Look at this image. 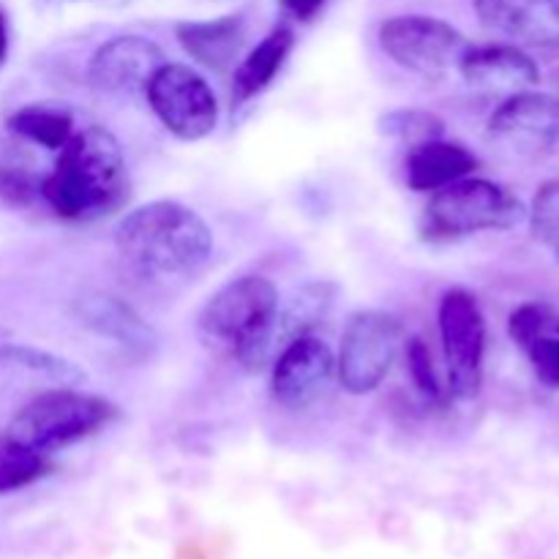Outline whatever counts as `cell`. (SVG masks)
<instances>
[{
    "label": "cell",
    "instance_id": "cell-14",
    "mask_svg": "<svg viewBox=\"0 0 559 559\" xmlns=\"http://www.w3.org/2000/svg\"><path fill=\"white\" fill-rule=\"evenodd\" d=\"M459 74L478 91L506 93V96L533 91L540 82L535 60L516 44H486V47L473 44L459 66Z\"/></svg>",
    "mask_w": 559,
    "mask_h": 559
},
{
    "label": "cell",
    "instance_id": "cell-30",
    "mask_svg": "<svg viewBox=\"0 0 559 559\" xmlns=\"http://www.w3.org/2000/svg\"><path fill=\"white\" fill-rule=\"evenodd\" d=\"M9 58V16L0 9V66Z\"/></svg>",
    "mask_w": 559,
    "mask_h": 559
},
{
    "label": "cell",
    "instance_id": "cell-7",
    "mask_svg": "<svg viewBox=\"0 0 559 559\" xmlns=\"http://www.w3.org/2000/svg\"><path fill=\"white\" fill-rule=\"evenodd\" d=\"M402 349V322L388 311H358L349 317L336 360L338 382L353 396L377 391Z\"/></svg>",
    "mask_w": 559,
    "mask_h": 559
},
{
    "label": "cell",
    "instance_id": "cell-21",
    "mask_svg": "<svg viewBox=\"0 0 559 559\" xmlns=\"http://www.w3.org/2000/svg\"><path fill=\"white\" fill-rule=\"evenodd\" d=\"M9 129L22 140L41 145L47 151H60L74 134V118L66 107L55 104H27L9 118Z\"/></svg>",
    "mask_w": 559,
    "mask_h": 559
},
{
    "label": "cell",
    "instance_id": "cell-31",
    "mask_svg": "<svg viewBox=\"0 0 559 559\" xmlns=\"http://www.w3.org/2000/svg\"><path fill=\"white\" fill-rule=\"evenodd\" d=\"M557 333H559V325H557Z\"/></svg>",
    "mask_w": 559,
    "mask_h": 559
},
{
    "label": "cell",
    "instance_id": "cell-11",
    "mask_svg": "<svg viewBox=\"0 0 559 559\" xmlns=\"http://www.w3.org/2000/svg\"><path fill=\"white\" fill-rule=\"evenodd\" d=\"M333 377H336L333 349L320 338L300 336L284 344L282 355L273 364V399L287 409H306L325 396Z\"/></svg>",
    "mask_w": 559,
    "mask_h": 559
},
{
    "label": "cell",
    "instance_id": "cell-26",
    "mask_svg": "<svg viewBox=\"0 0 559 559\" xmlns=\"http://www.w3.org/2000/svg\"><path fill=\"white\" fill-rule=\"evenodd\" d=\"M407 366L415 388H418L429 402H440L442 388L440 380H437L435 360H431V353L424 344V338H409L407 342Z\"/></svg>",
    "mask_w": 559,
    "mask_h": 559
},
{
    "label": "cell",
    "instance_id": "cell-10",
    "mask_svg": "<svg viewBox=\"0 0 559 559\" xmlns=\"http://www.w3.org/2000/svg\"><path fill=\"white\" fill-rule=\"evenodd\" d=\"M489 134L527 156H559V96L522 91L491 112Z\"/></svg>",
    "mask_w": 559,
    "mask_h": 559
},
{
    "label": "cell",
    "instance_id": "cell-2",
    "mask_svg": "<svg viewBox=\"0 0 559 559\" xmlns=\"http://www.w3.org/2000/svg\"><path fill=\"white\" fill-rule=\"evenodd\" d=\"M118 254L145 276L175 278L197 273L213 251L205 218L175 200H156L131 211L115 229Z\"/></svg>",
    "mask_w": 559,
    "mask_h": 559
},
{
    "label": "cell",
    "instance_id": "cell-18",
    "mask_svg": "<svg viewBox=\"0 0 559 559\" xmlns=\"http://www.w3.org/2000/svg\"><path fill=\"white\" fill-rule=\"evenodd\" d=\"M295 47V31L287 25H278L235 66L233 76V104L240 107V104L251 102L254 96H260L276 74L282 71L284 60L289 58Z\"/></svg>",
    "mask_w": 559,
    "mask_h": 559
},
{
    "label": "cell",
    "instance_id": "cell-32",
    "mask_svg": "<svg viewBox=\"0 0 559 559\" xmlns=\"http://www.w3.org/2000/svg\"><path fill=\"white\" fill-rule=\"evenodd\" d=\"M557 82H559V76H557Z\"/></svg>",
    "mask_w": 559,
    "mask_h": 559
},
{
    "label": "cell",
    "instance_id": "cell-17",
    "mask_svg": "<svg viewBox=\"0 0 559 559\" xmlns=\"http://www.w3.org/2000/svg\"><path fill=\"white\" fill-rule=\"evenodd\" d=\"M478 169V158L459 142L431 140L413 147L407 158V183L413 191H437L467 178Z\"/></svg>",
    "mask_w": 559,
    "mask_h": 559
},
{
    "label": "cell",
    "instance_id": "cell-20",
    "mask_svg": "<svg viewBox=\"0 0 559 559\" xmlns=\"http://www.w3.org/2000/svg\"><path fill=\"white\" fill-rule=\"evenodd\" d=\"M0 371L36 377L55 388H80L87 380L76 364L27 344H0Z\"/></svg>",
    "mask_w": 559,
    "mask_h": 559
},
{
    "label": "cell",
    "instance_id": "cell-19",
    "mask_svg": "<svg viewBox=\"0 0 559 559\" xmlns=\"http://www.w3.org/2000/svg\"><path fill=\"white\" fill-rule=\"evenodd\" d=\"M338 298V287L333 282H306L295 289L287 304H278L276 320H273L271 342L273 347L289 344L300 336H309L322 320L333 311Z\"/></svg>",
    "mask_w": 559,
    "mask_h": 559
},
{
    "label": "cell",
    "instance_id": "cell-28",
    "mask_svg": "<svg viewBox=\"0 0 559 559\" xmlns=\"http://www.w3.org/2000/svg\"><path fill=\"white\" fill-rule=\"evenodd\" d=\"M535 374L546 388H559V336H540L524 347Z\"/></svg>",
    "mask_w": 559,
    "mask_h": 559
},
{
    "label": "cell",
    "instance_id": "cell-5",
    "mask_svg": "<svg viewBox=\"0 0 559 559\" xmlns=\"http://www.w3.org/2000/svg\"><path fill=\"white\" fill-rule=\"evenodd\" d=\"M118 407L107 399L76 391V388H55V391L38 393L16 413L9 435H14L41 456H49L107 429L112 420H118Z\"/></svg>",
    "mask_w": 559,
    "mask_h": 559
},
{
    "label": "cell",
    "instance_id": "cell-8",
    "mask_svg": "<svg viewBox=\"0 0 559 559\" xmlns=\"http://www.w3.org/2000/svg\"><path fill=\"white\" fill-rule=\"evenodd\" d=\"M145 96L164 129L178 140L200 142L216 129V93L191 66L164 63L147 82Z\"/></svg>",
    "mask_w": 559,
    "mask_h": 559
},
{
    "label": "cell",
    "instance_id": "cell-6",
    "mask_svg": "<svg viewBox=\"0 0 559 559\" xmlns=\"http://www.w3.org/2000/svg\"><path fill=\"white\" fill-rule=\"evenodd\" d=\"M380 47L402 69L437 80V76L459 71L473 41L445 20L402 14L382 22Z\"/></svg>",
    "mask_w": 559,
    "mask_h": 559
},
{
    "label": "cell",
    "instance_id": "cell-23",
    "mask_svg": "<svg viewBox=\"0 0 559 559\" xmlns=\"http://www.w3.org/2000/svg\"><path fill=\"white\" fill-rule=\"evenodd\" d=\"M380 134L404 142L409 147H418L424 142L442 140L445 123L429 109H391L380 118Z\"/></svg>",
    "mask_w": 559,
    "mask_h": 559
},
{
    "label": "cell",
    "instance_id": "cell-1",
    "mask_svg": "<svg viewBox=\"0 0 559 559\" xmlns=\"http://www.w3.org/2000/svg\"><path fill=\"white\" fill-rule=\"evenodd\" d=\"M38 194L69 222H93L118 211L129 197V173L120 142L102 126L71 134Z\"/></svg>",
    "mask_w": 559,
    "mask_h": 559
},
{
    "label": "cell",
    "instance_id": "cell-25",
    "mask_svg": "<svg viewBox=\"0 0 559 559\" xmlns=\"http://www.w3.org/2000/svg\"><path fill=\"white\" fill-rule=\"evenodd\" d=\"M557 325H559V314L551 309V306L524 304L511 314L508 331H511L513 342L524 349L527 344H533L535 338L540 336H559Z\"/></svg>",
    "mask_w": 559,
    "mask_h": 559
},
{
    "label": "cell",
    "instance_id": "cell-29",
    "mask_svg": "<svg viewBox=\"0 0 559 559\" xmlns=\"http://www.w3.org/2000/svg\"><path fill=\"white\" fill-rule=\"evenodd\" d=\"M284 5H287V11L295 16V20L306 22L311 20L322 5H325V0H284Z\"/></svg>",
    "mask_w": 559,
    "mask_h": 559
},
{
    "label": "cell",
    "instance_id": "cell-22",
    "mask_svg": "<svg viewBox=\"0 0 559 559\" xmlns=\"http://www.w3.org/2000/svg\"><path fill=\"white\" fill-rule=\"evenodd\" d=\"M47 473V456L27 448L14 435H0V495L31 486Z\"/></svg>",
    "mask_w": 559,
    "mask_h": 559
},
{
    "label": "cell",
    "instance_id": "cell-9",
    "mask_svg": "<svg viewBox=\"0 0 559 559\" xmlns=\"http://www.w3.org/2000/svg\"><path fill=\"white\" fill-rule=\"evenodd\" d=\"M440 338L448 364L451 393L462 402L475 399L484 382L486 320L478 300L464 289H453L440 300Z\"/></svg>",
    "mask_w": 559,
    "mask_h": 559
},
{
    "label": "cell",
    "instance_id": "cell-4",
    "mask_svg": "<svg viewBox=\"0 0 559 559\" xmlns=\"http://www.w3.org/2000/svg\"><path fill=\"white\" fill-rule=\"evenodd\" d=\"M524 218L527 207L506 186L467 175L435 191L426 205L420 233L426 240H456L475 233L513 229Z\"/></svg>",
    "mask_w": 559,
    "mask_h": 559
},
{
    "label": "cell",
    "instance_id": "cell-16",
    "mask_svg": "<svg viewBox=\"0 0 559 559\" xmlns=\"http://www.w3.org/2000/svg\"><path fill=\"white\" fill-rule=\"evenodd\" d=\"M82 325L96 336L109 338L134 355H151L158 347V336L126 300L107 293H87L76 300Z\"/></svg>",
    "mask_w": 559,
    "mask_h": 559
},
{
    "label": "cell",
    "instance_id": "cell-27",
    "mask_svg": "<svg viewBox=\"0 0 559 559\" xmlns=\"http://www.w3.org/2000/svg\"><path fill=\"white\" fill-rule=\"evenodd\" d=\"M41 183H36L33 173L22 164L0 162V200L9 205H27L38 194Z\"/></svg>",
    "mask_w": 559,
    "mask_h": 559
},
{
    "label": "cell",
    "instance_id": "cell-13",
    "mask_svg": "<svg viewBox=\"0 0 559 559\" xmlns=\"http://www.w3.org/2000/svg\"><path fill=\"white\" fill-rule=\"evenodd\" d=\"M475 14L508 44L559 52V0H475Z\"/></svg>",
    "mask_w": 559,
    "mask_h": 559
},
{
    "label": "cell",
    "instance_id": "cell-15",
    "mask_svg": "<svg viewBox=\"0 0 559 559\" xmlns=\"http://www.w3.org/2000/svg\"><path fill=\"white\" fill-rule=\"evenodd\" d=\"M175 38L191 60L211 71H227L240 60L249 38L246 14H224L216 20L178 22Z\"/></svg>",
    "mask_w": 559,
    "mask_h": 559
},
{
    "label": "cell",
    "instance_id": "cell-3",
    "mask_svg": "<svg viewBox=\"0 0 559 559\" xmlns=\"http://www.w3.org/2000/svg\"><path fill=\"white\" fill-rule=\"evenodd\" d=\"M278 293L267 278L240 276L224 284L200 314V333L205 342L224 344L246 369H262L273 353V320Z\"/></svg>",
    "mask_w": 559,
    "mask_h": 559
},
{
    "label": "cell",
    "instance_id": "cell-24",
    "mask_svg": "<svg viewBox=\"0 0 559 559\" xmlns=\"http://www.w3.org/2000/svg\"><path fill=\"white\" fill-rule=\"evenodd\" d=\"M533 235L559 260V178L546 180L527 211Z\"/></svg>",
    "mask_w": 559,
    "mask_h": 559
},
{
    "label": "cell",
    "instance_id": "cell-12",
    "mask_svg": "<svg viewBox=\"0 0 559 559\" xmlns=\"http://www.w3.org/2000/svg\"><path fill=\"white\" fill-rule=\"evenodd\" d=\"M164 60L158 44L145 36H115L93 52L87 63V82L104 96H136L145 93L147 82Z\"/></svg>",
    "mask_w": 559,
    "mask_h": 559
}]
</instances>
